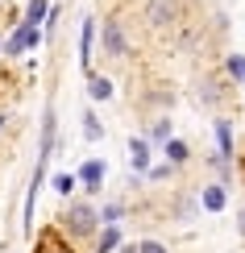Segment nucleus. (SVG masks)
<instances>
[{
    "label": "nucleus",
    "instance_id": "obj_1",
    "mask_svg": "<svg viewBox=\"0 0 245 253\" xmlns=\"http://www.w3.org/2000/svg\"><path fill=\"white\" fill-rule=\"evenodd\" d=\"M62 220H67V233L75 237V241H88V237L96 233V212H92L88 204L67 208V212H62Z\"/></svg>",
    "mask_w": 245,
    "mask_h": 253
},
{
    "label": "nucleus",
    "instance_id": "obj_2",
    "mask_svg": "<svg viewBox=\"0 0 245 253\" xmlns=\"http://www.w3.org/2000/svg\"><path fill=\"white\" fill-rule=\"evenodd\" d=\"M146 21L162 29L170 21H179V4H170V0H150V4H146Z\"/></svg>",
    "mask_w": 245,
    "mask_h": 253
},
{
    "label": "nucleus",
    "instance_id": "obj_3",
    "mask_svg": "<svg viewBox=\"0 0 245 253\" xmlns=\"http://www.w3.org/2000/svg\"><path fill=\"white\" fill-rule=\"evenodd\" d=\"M34 253H75V245H71L58 228H46V233L38 237V249H34Z\"/></svg>",
    "mask_w": 245,
    "mask_h": 253
},
{
    "label": "nucleus",
    "instance_id": "obj_4",
    "mask_svg": "<svg viewBox=\"0 0 245 253\" xmlns=\"http://www.w3.org/2000/svg\"><path fill=\"white\" fill-rule=\"evenodd\" d=\"M29 46H38V29H34V25H21L17 34L4 42V54H25Z\"/></svg>",
    "mask_w": 245,
    "mask_h": 253
},
{
    "label": "nucleus",
    "instance_id": "obj_5",
    "mask_svg": "<svg viewBox=\"0 0 245 253\" xmlns=\"http://www.w3.org/2000/svg\"><path fill=\"white\" fill-rule=\"evenodd\" d=\"M104 50L108 54H129V46H125V34H121V21H104Z\"/></svg>",
    "mask_w": 245,
    "mask_h": 253
},
{
    "label": "nucleus",
    "instance_id": "obj_6",
    "mask_svg": "<svg viewBox=\"0 0 245 253\" xmlns=\"http://www.w3.org/2000/svg\"><path fill=\"white\" fill-rule=\"evenodd\" d=\"M79 178H83L88 191H100V183H104V162H83V166H79Z\"/></svg>",
    "mask_w": 245,
    "mask_h": 253
},
{
    "label": "nucleus",
    "instance_id": "obj_7",
    "mask_svg": "<svg viewBox=\"0 0 245 253\" xmlns=\"http://www.w3.org/2000/svg\"><path fill=\"white\" fill-rule=\"evenodd\" d=\"M116 249H121V228L108 224V228L100 233V241H96V253H116Z\"/></svg>",
    "mask_w": 245,
    "mask_h": 253
},
{
    "label": "nucleus",
    "instance_id": "obj_8",
    "mask_svg": "<svg viewBox=\"0 0 245 253\" xmlns=\"http://www.w3.org/2000/svg\"><path fill=\"white\" fill-rule=\"evenodd\" d=\"M88 91H92V100H112V79L88 75Z\"/></svg>",
    "mask_w": 245,
    "mask_h": 253
},
{
    "label": "nucleus",
    "instance_id": "obj_9",
    "mask_svg": "<svg viewBox=\"0 0 245 253\" xmlns=\"http://www.w3.org/2000/svg\"><path fill=\"white\" fill-rule=\"evenodd\" d=\"M42 17H50V4H46V0H29L25 21H21V25H34V29H38V21H42Z\"/></svg>",
    "mask_w": 245,
    "mask_h": 253
},
{
    "label": "nucleus",
    "instance_id": "obj_10",
    "mask_svg": "<svg viewBox=\"0 0 245 253\" xmlns=\"http://www.w3.org/2000/svg\"><path fill=\"white\" fill-rule=\"evenodd\" d=\"M129 150H133V166H137V170H146V166H150V145H146L142 137H133Z\"/></svg>",
    "mask_w": 245,
    "mask_h": 253
},
{
    "label": "nucleus",
    "instance_id": "obj_11",
    "mask_svg": "<svg viewBox=\"0 0 245 253\" xmlns=\"http://www.w3.org/2000/svg\"><path fill=\"white\" fill-rule=\"evenodd\" d=\"M204 208L208 212H220V208H225V187H208L204 191Z\"/></svg>",
    "mask_w": 245,
    "mask_h": 253
},
{
    "label": "nucleus",
    "instance_id": "obj_12",
    "mask_svg": "<svg viewBox=\"0 0 245 253\" xmlns=\"http://www.w3.org/2000/svg\"><path fill=\"white\" fill-rule=\"evenodd\" d=\"M83 133H88L92 141H100V137H104V125H100V117H96V112H83Z\"/></svg>",
    "mask_w": 245,
    "mask_h": 253
},
{
    "label": "nucleus",
    "instance_id": "obj_13",
    "mask_svg": "<svg viewBox=\"0 0 245 253\" xmlns=\"http://www.w3.org/2000/svg\"><path fill=\"white\" fill-rule=\"evenodd\" d=\"M216 141H220V154H233V133H229V121H216Z\"/></svg>",
    "mask_w": 245,
    "mask_h": 253
},
{
    "label": "nucleus",
    "instance_id": "obj_14",
    "mask_svg": "<svg viewBox=\"0 0 245 253\" xmlns=\"http://www.w3.org/2000/svg\"><path fill=\"white\" fill-rule=\"evenodd\" d=\"M166 158H170V166L187 162V145H183V141H166Z\"/></svg>",
    "mask_w": 245,
    "mask_h": 253
},
{
    "label": "nucleus",
    "instance_id": "obj_15",
    "mask_svg": "<svg viewBox=\"0 0 245 253\" xmlns=\"http://www.w3.org/2000/svg\"><path fill=\"white\" fill-rule=\"evenodd\" d=\"M229 75L237 79V83H245V58H241V54H233V58H229Z\"/></svg>",
    "mask_w": 245,
    "mask_h": 253
},
{
    "label": "nucleus",
    "instance_id": "obj_16",
    "mask_svg": "<svg viewBox=\"0 0 245 253\" xmlns=\"http://www.w3.org/2000/svg\"><path fill=\"white\" fill-rule=\"evenodd\" d=\"M54 191L71 195V191H75V178H71V174H58V178H54Z\"/></svg>",
    "mask_w": 245,
    "mask_h": 253
},
{
    "label": "nucleus",
    "instance_id": "obj_17",
    "mask_svg": "<svg viewBox=\"0 0 245 253\" xmlns=\"http://www.w3.org/2000/svg\"><path fill=\"white\" fill-rule=\"evenodd\" d=\"M100 220H104V224H112V220H121V204H108V208L100 212Z\"/></svg>",
    "mask_w": 245,
    "mask_h": 253
},
{
    "label": "nucleus",
    "instance_id": "obj_18",
    "mask_svg": "<svg viewBox=\"0 0 245 253\" xmlns=\"http://www.w3.org/2000/svg\"><path fill=\"white\" fill-rule=\"evenodd\" d=\"M137 253H166V245H158V241H142Z\"/></svg>",
    "mask_w": 245,
    "mask_h": 253
},
{
    "label": "nucleus",
    "instance_id": "obj_19",
    "mask_svg": "<svg viewBox=\"0 0 245 253\" xmlns=\"http://www.w3.org/2000/svg\"><path fill=\"white\" fill-rule=\"evenodd\" d=\"M237 228H241V237H245V208H241V220H237Z\"/></svg>",
    "mask_w": 245,
    "mask_h": 253
},
{
    "label": "nucleus",
    "instance_id": "obj_20",
    "mask_svg": "<svg viewBox=\"0 0 245 253\" xmlns=\"http://www.w3.org/2000/svg\"><path fill=\"white\" fill-rule=\"evenodd\" d=\"M0 129H4V117H0Z\"/></svg>",
    "mask_w": 245,
    "mask_h": 253
},
{
    "label": "nucleus",
    "instance_id": "obj_21",
    "mask_svg": "<svg viewBox=\"0 0 245 253\" xmlns=\"http://www.w3.org/2000/svg\"><path fill=\"white\" fill-rule=\"evenodd\" d=\"M125 253H137V249H125Z\"/></svg>",
    "mask_w": 245,
    "mask_h": 253
}]
</instances>
